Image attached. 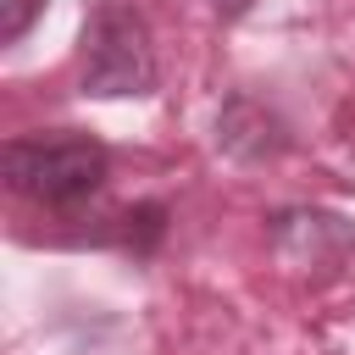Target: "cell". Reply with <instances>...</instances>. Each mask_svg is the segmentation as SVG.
<instances>
[{
    "label": "cell",
    "mask_w": 355,
    "mask_h": 355,
    "mask_svg": "<svg viewBox=\"0 0 355 355\" xmlns=\"http://www.w3.org/2000/svg\"><path fill=\"white\" fill-rule=\"evenodd\" d=\"M0 166H6V183L39 205H78L89 200L100 183H105V144L89 139V133H28V139H11L0 150Z\"/></svg>",
    "instance_id": "cell-1"
},
{
    "label": "cell",
    "mask_w": 355,
    "mask_h": 355,
    "mask_svg": "<svg viewBox=\"0 0 355 355\" xmlns=\"http://www.w3.org/2000/svg\"><path fill=\"white\" fill-rule=\"evenodd\" d=\"M83 94L94 100H122V94H150L155 89V44L150 22L128 0H100L94 17L83 22Z\"/></svg>",
    "instance_id": "cell-2"
},
{
    "label": "cell",
    "mask_w": 355,
    "mask_h": 355,
    "mask_svg": "<svg viewBox=\"0 0 355 355\" xmlns=\"http://www.w3.org/2000/svg\"><path fill=\"white\" fill-rule=\"evenodd\" d=\"M39 11H44V0H0V44H17Z\"/></svg>",
    "instance_id": "cell-3"
}]
</instances>
